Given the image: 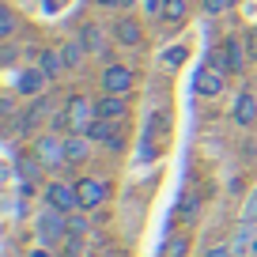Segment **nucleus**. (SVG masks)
I'll list each match as a JSON object with an SVG mask.
<instances>
[{"instance_id": "nucleus-1", "label": "nucleus", "mask_w": 257, "mask_h": 257, "mask_svg": "<svg viewBox=\"0 0 257 257\" xmlns=\"http://www.w3.org/2000/svg\"><path fill=\"white\" fill-rule=\"evenodd\" d=\"M34 234H38L42 246H57V242L68 234V216L46 204V208L38 212V219H34Z\"/></svg>"}, {"instance_id": "nucleus-2", "label": "nucleus", "mask_w": 257, "mask_h": 257, "mask_svg": "<svg viewBox=\"0 0 257 257\" xmlns=\"http://www.w3.org/2000/svg\"><path fill=\"white\" fill-rule=\"evenodd\" d=\"M64 117H68V133H87L98 113H95V102H87L83 95H72L64 102Z\"/></svg>"}, {"instance_id": "nucleus-3", "label": "nucleus", "mask_w": 257, "mask_h": 257, "mask_svg": "<svg viewBox=\"0 0 257 257\" xmlns=\"http://www.w3.org/2000/svg\"><path fill=\"white\" fill-rule=\"evenodd\" d=\"M46 204L57 212H64V216H72L76 208H80V193H76V185L68 182H49L46 185Z\"/></svg>"}, {"instance_id": "nucleus-4", "label": "nucleus", "mask_w": 257, "mask_h": 257, "mask_svg": "<svg viewBox=\"0 0 257 257\" xmlns=\"http://www.w3.org/2000/svg\"><path fill=\"white\" fill-rule=\"evenodd\" d=\"M76 193H80V208L91 212V208H102L106 197H110V185L102 178H80L76 182Z\"/></svg>"}, {"instance_id": "nucleus-5", "label": "nucleus", "mask_w": 257, "mask_h": 257, "mask_svg": "<svg viewBox=\"0 0 257 257\" xmlns=\"http://www.w3.org/2000/svg\"><path fill=\"white\" fill-rule=\"evenodd\" d=\"M208 64L223 68L227 76H238V72H242V64H246V61H242V42H238V38H227V42H223V49H219V53L212 57Z\"/></svg>"}, {"instance_id": "nucleus-6", "label": "nucleus", "mask_w": 257, "mask_h": 257, "mask_svg": "<svg viewBox=\"0 0 257 257\" xmlns=\"http://www.w3.org/2000/svg\"><path fill=\"white\" fill-rule=\"evenodd\" d=\"M34 155H38L46 167H61V163H68V159H64V140L53 137V133H46V137L34 140Z\"/></svg>"}, {"instance_id": "nucleus-7", "label": "nucleus", "mask_w": 257, "mask_h": 257, "mask_svg": "<svg viewBox=\"0 0 257 257\" xmlns=\"http://www.w3.org/2000/svg\"><path fill=\"white\" fill-rule=\"evenodd\" d=\"M83 137H91V144H106V148H113V152L121 148V128H117V121H106V117H95V121H91V128L83 133Z\"/></svg>"}, {"instance_id": "nucleus-8", "label": "nucleus", "mask_w": 257, "mask_h": 257, "mask_svg": "<svg viewBox=\"0 0 257 257\" xmlns=\"http://www.w3.org/2000/svg\"><path fill=\"white\" fill-rule=\"evenodd\" d=\"M133 80H137L133 68H125V64H110V68L102 72V91H106V95H125V91L133 87Z\"/></svg>"}, {"instance_id": "nucleus-9", "label": "nucleus", "mask_w": 257, "mask_h": 257, "mask_svg": "<svg viewBox=\"0 0 257 257\" xmlns=\"http://www.w3.org/2000/svg\"><path fill=\"white\" fill-rule=\"evenodd\" d=\"M223 68H216V64H204L201 72H197V95H204V98H216V95H223Z\"/></svg>"}, {"instance_id": "nucleus-10", "label": "nucleus", "mask_w": 257, "mask_h": 257, "mask_svg": "<svg viewBox=\"0 0 257 257\" xmlns=\"http://www.w3.org/2000/svg\"><path fill=\"white\" fill-rule=\"evenodd\" d=\"M46 83H49V76L42 72V68H23V72L16 76V91H19V95H27V98L42 95V91H46Z\"/></svg>"}, {"instance_id": "nucleus-11", "label": "nucleus", "mask_w": 257, "mask_h": 257, "mask_svg": "<svg viewBox=\"0 0 257 257\" xmlns=\"http://www.w3.org/2000/svg\"><path fill=\"white\" fill-rule=\"evenodd\" d=\"M95 113L106 121H125L128 102H125V95H102V98H95Z\"/></svg>"}, {"instance_id": "nucleus-12", "label": "nucleus", "mask_w": 257, "mask_h": 257, "mask_svg": "<svg viewBox=\"0 0 257 257\" xmlns=\"http://www.w3.org/2000/svg\"><path fill=\"white\" fill-rule=\"evenodd\" d=\"M87 155H91V137H83V133H72V137H64V159L72 163V167L87 163Z\"/></svg>"}, {"instance_id": "nucleus-13", "label": "nucleus", "mask_w": 257, "mask_h": 257, "mask_svg": "<svg viewBox=\"0 0 257 257\" xmlns=\"http://www.w3.org/2000/svg\"><path fill=\"white\" fill-rule=\"evenodd\" d=\"M113 38L121 42V46H140V27H137V19H121V23H113Z\"/></svg>"}, {"instance_id": "nucleus-14", "label": "nucleus", "mask_w": 257, "mask_h": 257, "mask_svg": "<svg viewBox=\"0 0 257 257\" xmlns=\"http://www.w3.org/2000/svg\"><path fill=\"white\" fill-rule=\"evenodd\" d=\"M38 57H42V64H38V68L49 76V80H57V76H61L64 68H68V64H64V53H57V49H42Z\"/></svg>"}, {"instance_id": "nucleus-15", "label": "nucleus", "mask_w": 257, "mask_h": 257, "mask_svg": "<svg viewBox=\"0 0 257 257\" xmlns=\"http://www.w3.org/2000/svg\"><path fill=\"white\" fill-rule=\"evenodd\" d=\"M42 167H46V163H42L38 155H19V159H16V170H19V178H23V182H38V178H42Z\"/></svg>"}, {"instance_id": "nucleus-16", "label": "nucleus", "mask_w": 257, "mask_h": 257, "mask_svg": "<svg viewBox=\"0 0 257 257\" xmlns=\"http://www.w3.org/2000/svg\"><path fill=\"white\" fill-rule=\"evenodd\" d=\"M80 42H83V46H87V49H91L95 57H106V53H110V49H106V38H102V31H98L95 23H87V27H83Z\"/></svg>"}, {"instance_id": "nucleus-17", "label": "nucleus", "mask_w": 257, "mask_h": 257, "mask_svg": "<svg viewBox=\"0 0 257 257\" xmlns=\"http://www.w3.org/2000/svg\"><path fill=\"white\" fill-rule=\"evenodd\" d=\"M234 121H238V125H253V121H257L253 95H238V102H234Z\"/></svg>"}, {"instance_id": "nucleus-18", "label": "nucleus", "mask_w": 257, "mask_h": 257, "mask_svg": "<svg viewBox=\"0 0 257 257\" xmlns=\"http://www.w3.org/2000/svg\"><path fill=\"white\" fill-rule=\"evenodd\" d=\"M185 253H189V238L185 234H170L159 249V257H185Z\"/></svg>"}, {"instance_id": "nucleus-19", "label": "nucleus", "mask_w": 257, "mask_h": 257, "mask_svg": "<svg viewBox=\"0 0 257 257\" xmlns=\"http://www.w3.org/2000/svg\"><path fill=\"white\" fill-rule=\"evenodd\" d=\"M189 12V0H167L163 4V23H182Z\"/></svg>"}, {"instance_id": "nucleus-20", "label": "nucleus", "mask_w": 257, "mask_h": 257, "mask_svg": "<svg viewBox=\"0 0 257 257\" xmlns=\"http://www.w3.org/2000/svg\"><path fill=\"white\" fill-rule=\"evenodd\" d=\"M61 53H64V64H68V68H80L83 64V42H68Z\"/></svg>"}, {"instance_id": "nucleus-21", "label": "nucleus", "mask_w": 257, "mask_h": 257, "mask_svg": "<svg viewBox=\"0 0 257 257\" xmlns=\"http://www.w3.org/2000/svg\"><path fill=\"white\" fill-rule=\"evenodd\" d=\"M68 234H72V238H83V234H87V219L83 216H68Z\"/></svg>"}, {"instance_id": "nucleus-22", "label": "nucleus", "mask_w": 257, "mask_h": 257, "mask_svg": "<svg viewBox=\"0 0 257 257\" xmlns=\"http://www.w3.org/2000/svg\"><path fill=\"white\" fill-rule=\"evenodd\" d=\"M12 31H16V16H12V12H0V38H8Z\"/></svg>"}, {"instance_id": "nucleus-23", "label": "nucleus", "mask_w": 257, "mask_h": 257, "mask_svg": "<svg viewBox=\"0 0 257 257\" xmlns=\"http://www.w3.org/2000/svg\"><path fill=\"white\" fill-rule=\"evenodd\" d=\"M178 212H182L185 219H193V216H197V197H193V193H189V197H185V201H182V208H178Z\"/></svg>"}, {"instance_id": "nucleus-24", "label": "nucleus", "mask_w": 257, "mask_h": 257, "mask_svg": "<svg viewBox=\"0 0 257 257\" xmlns=\"http://www.w3.org/2000/svg\"><path fill=\"white\" fill-rule=\"evenodd\" d=\"M61 257H83V249H80V238H72V234H68V249H64Z\"/></svg>"}, {"instance_id": "nucleus-25", "label": "nucleus", "mask_w": 257, "mask_h": 257, "mask_svg": "<svg viewBox=\"0 0 257 257\" xmlns=\"http://www.w3.org/2000/svg\"><path fill=\"white\" fill-rule=\"evenodd\" d=\"M227 4H231V0H204V12H212V16H219V12H223Z\"/></svg>"}, {"instance_id": "nucleus-26", "label": "nucleus", "mask_w": 257, "mask_h": 257, "mask_svg": "<svg viewBox=\"0 0 257 257\" xmlns=\"http://www.w3.org/2000/svg\"><path fill=\"white\" fill-rule=\"evenodd\" d=\"M163 4H167V0H144V8L152 12V16H163Z\"/></svg>"}, {"instance_id": "nucleus-27", "label": "nucleus", "mask_w": 257, "mask_h": 257, "mask_svg": "<svg viewBox=\"0 0 257 257\" xmlns=\"http://www.w3.org/2000/svg\"><path fill=\"white\" fill-rule=\"evenodd\" d=\"M12 110H16V102H12V95H4V98H0V113L12 117Z\"/></svg>"}, {"instance_id": "nucleus-28", "label": "nucleus", "mask_w": 257, "mask_h": 257, "mask_svg": "<svg viewBox=\"0 0 257 257\" xmlns=\"http://www.w3.org/2000/svg\"><path fill=\"white\" fill-rule=\"evenodd\" d=\"M31 257H53V253H49L46 246H38V249H31Z\"/></svg>"}, {"instance_id": "nucleus-29", "label": "nucleus", "mask_w": 257, "mask_h": 257, "mask_svg": "<svg viewBox=\"0 0 257 257\" xmlns=\"http://www.w3.org/2000/svg\"><path fill=\"white\" fill-rule=\"evenodd\" d=\"M204 257H231V253H227V249H208Z\"/></svg>"}, {"instance_id": "nucleus-30", "label": "nucleus", "mask_w": 257, "mask_h": 257, "mask_svg": "<svg viewBox=\"0 0 257 257\" xmlns=\"http://www.w3.org/2000/svg\"><path fill=\"white\" fill-rule=\"evenodd\" d=\"M102 8H117V4H125V0H98Z\"/></svg>"}, {"instance_id": "nucleus-31", "label": "nucleus", "mask_w": 257, "mask_h": 257, "mask_svg": "<svg viewBox=\"0 0 257 257\" xmlns=\"http://www.w3.org/2000/svg\"><path fill=\"white\" fill-rule=\"evenodd\" d=\"M249 53L257 57V31H253V42H249Z\"/></svg>"}, {"instance_id": "nucleus-32", "label": "nucleus", "mask_w": 257, "mask_h": 257, "mask_svg": "<svg viewBox=\"0 0 257 257\" xmlns=\"http://www.w3.org/2000/svg\"><path fill=\"white\" fill-rule=\"evenodd\" d=\"M231 4H234V0H231Z\"/></svg>"}]
</instances>
